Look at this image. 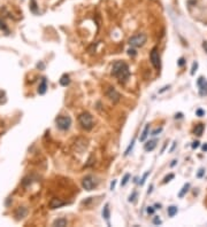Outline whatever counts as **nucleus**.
Returning <instances> with one entry per match:
<instances>
[{
	"mask_svg": "<svg viewBox=\"0 0 207 227\" xmlns=\"http://www.w3.org/2000/svg\"><path fill=\"white\" fill-rule=\"evenodd\" d=\"M112 75L116 77L120 83H126L130 77L129 66L124 61H115L112 67Z\"/></svg>",
	"mask_w": 207,
	"mask_h": 227,
	"instance_id": "f257e3e1",
	"label": "nucleus"
},
{
	"mask_svg": "<svg viewBox=\"0 0 207 227\" xmlns=\"http://www.w3.org/2000/svg\"><path fill=\"white\" fill-rule=\"evenodd\" d=\"M78 122H80L82 127L84 130H86V131H90L93 127V117L88 111L82 112L81 115L78 116Z\"/></svg>",
	"mask_w": 207,
	"mask_h": 227,
	"instance_id": "f03ea898",
	"label": "nucleus"
},
{
	"mask_svg": "<svg viewBox=\"0 0 207 227\" xmlns=\"http://www.w3.org/2000/svg\"><path fill=\"white\" fill-rule=\"evenodd\" d=\"M147 40V37L144 33H138V35H135V36L130 37L129 40H128V44L130 45L131 47H141L144 46L145 43Z\"/></svg>",
	"mask_w": 207,
	"mask_h": 227,
	"instance_id": "7ed1b4c3",
	"label": "nucleus"
},
{
	"mask_svg": "<svg viewBox=\"0 0 207 227\" xmlns=\"http://www.w3.org/2000/svg\"><path fill=\"white\" fill-rule=\"evenodd\" d=\"M55 123H57V126L59 127L60 130L67 131V130H69V127H70V125H71V118L69 117V116L61 115V116H58V117H57Z\"/></svg>",
	"mask_w": 207,
	"mask_h": 227,
	"instance_id": "20e7f679",
	"label": "nucleus"
},
{
	"mask_svg": "<svg viewBox=\"0 0 207 227\" xmlns=\"http://www.w3.org/2000/svg\"><path fill=\"white\" fill-rule=\"evenodd\" d=\"M150 60H151L152 66L154 67L156 70H159V69L161 68L160 54H159V51H158V48H156V47L152 48V51H151V53H150Z\"/></svg>",
	"mask_w": 207,
	"mask_h": 227,
	"instance_id": "39448f33",
	"label": "nucleus"
},
{
	"mask_svg": "<svg viewBox=\"0 0 207 227\" xmlns=\"http://www.w3.org/2000/svg\"><path fill=\"white\" fill-rule=\"evenodd\" d=\"M97 180L95 179V177L93 176H86L83 178V180H82V186H83V188L85 189V191H92L95 187L97 186Z\"/></svg>",
	"mask_w": 207,
	"mask_h": 227,
	"instance_id": "423d86ee",
	"label": "nucleus"
},
{
	"mask_svg": "<svg viewBox=\"0 0 207 227\" xmlns=\"http://www.w3.org/2000/svg\"><path fill=\"white\" fill-rule=\"evenodd\" d=\"M106 95L108 96V99L113 101V103H116L120 101V99H121V95H120V93H118V91L115 89L114 87H109L107 88V91H106Z\"/></svg>",
	"mask_w": 207,
	"mask_h": 227,
	"instance_id": "0eeeda50",
	"label": "nucleus"
},
{
	"mask_svg": "<svg viewBox=\"0 0 207 227\" xmlns=\"http://www.w3.org/2000/svg\"><path fill=\"white\" fill-rule=\"evenodd\" d=\"M197 85L199 87V94L201 96L207 95V81L204 77H199L197 81Z\"/></svg>",
	"mask_w": 207,
	"mask_h": 227,
	"instance_id": "6e6552de",
	"label": "nucleus"
},
{
	"mask_svg": "<svg viewBox=\"0 0 207 227\" xmlns=\"http://www.w3.org/2000/svg\"><path fill=\"white\" fill-rule=\"evenodd\" d=\"M63 205H66V203L63 202V201H61L60 198H52L51 201H50V209L52 210H54V209H58V208H61V206H63Z\"/></svg>",
	"mask_w": 207,
	"mask_h": 227,
	"instance_id": "1a4fd4ad",
	"label": "nucleus"
},
{
	"mask_svg": "<svg viewBox=\"0 0 207 227\" xmlns=\"http://www.w3.org/2000/svg\"><path fill=\"white\" fill-rule=\"evenodd\" d=\"M27 213H28L27 208H24V206H19V208L16 209V211H15V217H16V219L17 220L23 219V218L27 216Z\"/></svg>",
	"mask_w": 207,
	"mask_h": 227,
	"instance_id": "9d476101",
	"label": "nucleus"
},
{
	"mask_svg": "<svg viewBox=\"0 0 207 227\" xmlns=\"http://www.w3.org/2000/svg\"><path fill=\"white\" fill-rule=\"evenodd\" d=\"M46 91H47V79H46L45 77H43L40 84H39V86H38V93H39L40 95H43V94L46 93Z\"/></svg>",
	"mask_w": 207,
	"mask_h": 227,
	"instance_id": "9b49d317",
	"label": "nucleus"
},
{
	"mask_svg": "<svg viewBox=\"0 0 207 227\" xmlns=\"http://www.w3.org/2000/svg\"><path fill=\"white\" fill-rule=\"evenodd\" d=\"M103 217L104 219L106 220L107 223H109V218H111V211H109V205L105 204L103 209Z\"/></svg>",
	"mask_w": 207,
	"mask_h": 227,
	"instance_id": "f8f14e48",
	"label": "nucleus"
},
{
	"mask_svg": "<svg viewBox=\"0 0 207 227\" xmlns=\"http://www.w3.org/2000/svg\"><path fill=\"white\" fill-rule=\"evenodd\" d=\"M155 147H156V140H151V141H147V142L145 143L144 149H145L146 152H152Z\"/></svg>",
	"mask_w": 207,
	"mask_h": 227,
	"instance_id": "ddd939ff",
	"label": "nucleus"
},
{
	"mask_svg": "<svg viewBox=\"0 0 207 227\" xmlns=\"http://www.w3.org/2000/svg\"><path fill=\"white\" fill-rule=\"evenodd\" d=\"M68 221L66 218H58L53 221V226H58V227H65L67 226Z\"/></svg>",
	"mask_w": 207,
	"mask_h": 227,
	"instance_id": "4468645a",
	"label": "nucleus"
},
{
	"mask_svg": "<svg viewBox=\"0 0 207 227\" xmlns=\"http://www.w3.org/2000/svg\"><path fill=\"white\" fill-rule=\"evenodd\" d=\"M70 84V79H69V76L65 73V75H62L61 76V78H60V85L61 86H68Z\"/></svg>",
	"mask_w": 207,
	"mask_h": 227,
	"instance_id": "2eb2a0df",
	"label": "nucleus"
},
{
	"mask_svg": "<svg viewBox=\"0 0 207 227\" xmlns=\"http://www.w3.org/2000/svg\"><path fill=\"white\" fill-rule=\"evenodd\" d=\"M204 129H205V126H204V124H198V125H196V127H194V134L196 135H198V137H200L201 134H203V132H204Z\"/></svg>",
	"mask_w": 207,
	"mask_h": 227,
	"instance_id": "dca6fc26",
	"label": "nucleus"
},
{
	"mask_svg": "<svg viewBox=\"0 0 207 227\" xmlns=\"http://www.w3.org/2000/svg\"><path fill=\"white\" fill-rule=\"evenodd\" d=\"M148 132H150V124H147L146 126H145L144 131H143V133H141V138H139L141 141H145V140H146V138L148 137Z\"/></svg>",
	"mask_w": 207,
	"mask_h": 227,
	"instance_id": "f3484780",
	"label": "nucleus"
},
{
	"mask_svg": "<svg viewBox=\"0 0 207 227\" xmlns=\"http://www.w3.org/2000/svg\"><path fill=\"white\" fill-rule=\"evenodd\" d=\"M30 10H31L34 14H37L38 13L37 2H36V0H30Z\"/></svg>",
	"mask_w": 207,
	"mask_h": 227,
	"instance_id": "a211bd4d",
	"label": "nucleus"
},
{
	"mask_svg": "<svg viewBox=\"0 0 207 227\" xmlns=\"http://www.w3.org/2000/svg\"><path fill=\"white\" fill-rule=\"evenodd\" d=\"M189 188H190V183H185L183 186V188H182V191L178 193V197H183L185 194L189 192Z\"/></svg>",
	"mask_w": 207,
	"mask_h": 227,
	"instance_id": "6ab92c4d",
	"label": "nucleus"
},
{
	"mask_svg": "<svg viewBox=\"0 0 207 227\" xmlns=\"http://www.w3.org/2000/svg\"><path fill=\"white\" fill-rule=\"evenodd\" d=\"M176 213H177V208H176V206L171 205V206L168 208V216H169V217H174Z\"/></svg>",
	"mask_w": 207,
	"mask_h": 227,
	"instance_id": "aec40b11",
	"label": "nucleus"
},
{
	"mask_svg": "<svg viewBox=\"0 0 207 227\" xmlns=\"http://www.w3.org/2000/svg\"><path fill=\"white\" fill-rule=\"evenodd\" d=\"M133 146H135V139H133V141H131V143H130V145H129V147L127 148L126 153H124V156H128V155L130 154V152L133 150Z\"/></svg>",
	"mask_w": 207,
	"mask_h": 227,
	"instance_id": "412c9836",
	"label": "nucleus"
},
{
	"mask_svg": "<svg viewBox=\"0 0 207 227\" xmlns=\"http://www.w3.org/2000/svg\"><path fill=\"white\" fill-rule=\"evenodd\" d=\"M129 179H130V175L129 173H126L124 177H123V179H122V181H121V186H126L128 181H129Z\"/></svg>",
	"mask_w": 207,
	"mask_h": 227,
	"instance_id": "4be33fe9",
	"label": "nucleus"
},
{
	"mask_svg": "<svg viewBox=\"0 0 207 227\" xmlns=\"http://www.w3.org/2000/svg\"><path fill=\"white\" fill-rule=\"evenodd\" d=\"M174 177H175V176H174V173H170V175H168V176H167V177H165V179H163V181H162V183H169V181H170V180H171V179H174Z\"/></svg>",
	"mask_w": 207,
	"mask_h": 227,
	"instance_id": "5701e85b",
	"label": "nucleus"
},
{
	"mask_svg": "<svg viewBox=\"0 0 207 227\" xmlns=\"http://www.w3.org/2000/svg\"><path fill=\"white\" fill-rule=\"evenodd\" d=\"M0 29H2V30H4V31L6 32V35H8V33H9V30H8V28H7V27H6V24H5V23L2 22L1 20H0Z\"/></svg>",
	"mask_w": 207,
	"mask_h": 227,
	"instance_id": "b1692460",
	"label": "nucleus"
},
{
	"mask_svg": "<svg viewBox=\"0 0 207 227\" xmlns=\"http://www.w3.org/2000/svg\"><path fill=\"white\" fill-rule=\"evenodd\" d=\"M6 102V94H5V92H2L1 89H0V103H5Z\"/></svg>",
	"mask_w": 207,
	"mask_h": 227,
	"instance_id": "393cba45",
	"label": "nucleus"
},
{
	"mask_svg": "<svg viewBox=\"0 0 207 227\" xmlns=\"http://www.w3.org/2000/svg\"><path fill=\"white\" fill-rule=\"evenodd\" d=\"M153 224H154V225H161L162 221H161V219H160L158 216H155L154 218H153Z\"/></svg>",
	"mask_w": 207,
	"mask_h": 227,
	"instance_id": "a878e982",
	"label": "nucleus"
},
{
	"mask_svg": "<svg viewBox=\"0 0 207 227\" xmlns=\"http://www.w3.org/2000/svg\"><path fill=\"white\" fill-rule=\"evenodd\" d=\"M197 68H198V63L197 62H193V64H192V69H191V75H194V72L197 71Z\"/></svg>",
	"mask_w": 207,
	"mask_h": 227,
	"instance_id": "bb28decb",
	"label": "nucleus"
},
{
	"mask_svg": "<svg viewBox=\"0 0 207 227\" xmlns=\"http://www.w3.org/2000/svg\"><path fill=\"white\" fill-rule=\"evenodd\" d=\"M148 175H150V171H147L146 173H144V176H143V178H141V180L139 181L141 185H144V183H145V180H146V178L148 177Z\"/></svg>",
	"mask_w": 207,
	"mask_h": 227,
	"instance_id": "cd10ccee",
	"label": "nucleus"
},
{
	"mask_svg": "<svg viewBox=\"0 0 207 227\" xmlns=\"http://www.w3.org/2000/svg\"><path fill=\"white\" fill-rule=\"evenodd\" d=\"M136 197H137V193L136 192H133V195H130V197H129V202H135V200H136Z\"/></svg>",
	"mask_w": 207,
	"mask_h": 227,
	"instance_id": "c85d7f7f",
	"label": "nucleus"
},
{
	"mask_svg": "<svg viewBox=\"0 0 207 227\" xmlns=\"http://www.w3.org/2000/svg\"><path fill=\"white\" fill-rule=\"evenodd\" d=\"M196 115L199 116V117H203V116L205 115V111H204L203 109H198L197 111H196Z\"/></svg>",
	"mask_w": 207,
	"mask_h": 227,
	"instance_id": "c756f323",
	"label": "nucleus"
},
{
	"mask_svg": "<svg viewBox=\"0 0 207 227\" xmlns=\"http://www.w3.org/2000/svg\"><path fill=\"white\" fill-rule=\"evenodd\" d=\"M161 131H162V127H158V129H155L154 131L152 132V135H156V134L161 133Z\"/></svg>",
	"mask_w": 207,
	"mask_h": 227,
	"instance_id": "7c9ffc66",
	"label": "nucleus"
},
{
	"mask_svg": "<svg viewBox=\"0 0 207 227\" xmlns=\"http://www.w3.org/2000/svg\"><path fill=\"white\" fill-rule=\"evenodd\" d=\"M128 54H129V55H130V56H135V55H136V54H137V53H136V51H135V50H133V48H130V50H129V51H128Z\"/></svg>",
	"mask_w": 207,
	"mask_h": 227,
	"instance_id": "2f4dec72",
	"label": "nucleus"
},
{
	"mask_svg": "<svg viewBox=\"0 0 207 227\" xmlns=\"http://www.w3.org/2000/svg\"><path fill=\"white\" fill-rule=\"evenodd\" d=\"M184 63H185L184 58H181V59L178 60V66H179V67H183V66H184Z\"/></svg>",
	"mask_w": 207,
	"mask_h": 227,
	"instance_id": "473e14b6",
	"label": "nucleus"
},
{
	"mask_svg": "<svg viewBox=\"0 0 207 227\" xmlns=\"http://www.w3.org/2000/svg\"><path fill=\"white\" fill-rule=\"evenodd\" d=\"M204 173H205V170H204V169H200L199 172H198V175H197V177H198V178H201V177L204 176Z\"/></svg>",
	"mask_w": 207,
	"mask_h": 227,
	"instance_id": "72a5a7b5",
	"label": "nucleus"
},
{
	"mask_svg": "<svg viewBox=\"0 0 207 227\" xmlns=\"http://www.w3.org/2000/svg\"><path fill=\"white\" fill-rule=\"evenodd\" d=\"M199 147V141H194L192 143V148L193 149H196V148H198Z\"/></svg>",
	"mask_w": 207,
	"mask_h": 227,
	"instance_id": "f704fd0d",
	"label": "nucleus"
},
{
	"mask_svg": "<svg viewBox=\"0 0 207 227\" xmlns=\"http://www.w3.org/2000/svg\"><path fill=\"white\" fill-rule=\"evenodd\" d=\"M153 212H154V209H153V206H148V208H147V213L152 214Z\"/></svg>",
	"mask_w": 207,
	"mask_h": 227,
	"instance_id": "c9c22d12",
	"label": "nucleus"
},
{
	"mask_svg": "<svg viewBox=\"0 0 207 227\" xmlns=\"http://www.w3.org/2000/svg\"><path fill=\"white\" fill-rule=\"evenodd\" d=\"M115 185H116V180H113V183H111V189L112 191L115 188Z\"/></svg>",
	"mask_w": 207,
	"mask_h": 227,
	"instance_id": "e433bc0d",
	"label": "nucleus"
},
{
	"mask_svg": "<svg viewBox=\"0 0 207 227\" xmlns=\"http://www.w3.org/2000/svg\"><path fill=\"white\" fill-rule=\"evenodd\" d=\"M203 48H204L205 52L207 53V41H204V43H203Z\"/></svg>",
	"mask_w": 207,
	"mask_h": 227,
	"instance_id": "4c0bfd02",
	"label": "nucleus"
},
{
	"mask_svg": "<svg viewBox=\"0 0 207 227\" xmlns=\"http://www.w3.org/2000/svg\"><path fill=\"white\" fill-rule=\"evenodd\" d=\"M169 87H170L169 85H168V86H165V87H163L162 89H160V91H159V93H162V92H165L166 89H168V88H169Z\"/></svg>",
	"mask_w": 207,
	"mask_h": 227,
	"instance_id": "58836bf2",
	"label": "nucleus"
},
{
	"mask_svg": "<svg viewBox=\"0 0 207 227\" xmlns=\"http://www.w3.org/2000/svg\"><path fill=\"white\" fill-rule=\"evenodd\" d=\"M37 68H40V69H44V63H38Z\"/></svg>",
	"mask_w": 207,
	"mask_h": 227,
	"instance_id": "ea45409f",
	"label": "nucleus"
},
{
	"mask_svg": "<svg viewBox=\"0 0 207 227\" xmlns=\"http://www.w3.org/2000/svg\"><path fill=\"white\" fill-rule=\"evenodd\" d=\"M152 189H153V185H151V186H150V188H148V191H147L148 194H151V193H152Z\"/></svg>",
	"mask_w": 207,
	"mask_h": 227,
	"instance_id": "a19ab883",
	"label": "nucleus"
},
{
	"mask_svg": "<svg viewBox=\"0 0 207 227\" xmlns=\"http://www.w3.org/2000/svg\"><path fill=\"white\" fill-rule=\"evenodd\" d=\"M203 150H204V152H207V143H205V145L203 146Z\"/></svg>",
	"mask_w": 207,
	"mask_h": 227,
	"instance_id": "79ce46f5",
	"label": "nucleus"
},
{
	"mask_svg": "<svg viewBox=\"0 0 207 227\" xmlns=\"http://www.w3.org/2000/svg\"><path fill=\"white\" fill-rule=\"evenodd\" d=\"M154 206H155L154 209H160V208H161V204H158V203H156V204H155Z\"/></svg>",
	"mask_w": 207,
	"mask_h": 227,
	"instance_id": "37998d69",
	"label": "nucleus"
},
{
	"mask_svg": "<svg viewBox=\"0 0 207 227\" xmlns=\"http://www.w3.org/2000/svg\"><path fill=\"white\" fill-rule=\"evenodd\" d=\"M176 163H177V161H176V160H174V161H173V163L170 164V166H174V165H175Z\"/></svg>",
	"mask_w": 207,
	"mask_h": 227,
	"instance_id": "c03bdc74",
	"label": "nucleus"
},
{
	"mask_svg": "<svg viewBox=\"0 0 207 227\" xmlns=\"http://www.w3.org/2000/svg\"><path fill=\"white\" fill-rule=\"evenodd\" d=\"M175 118H182V114H176Z\"/></svg>",
	"mask_w": 207,
	"mask_h": 227,
	"instance_id": "a18cd8bd",
	"label": "nucleus"
}]
</instances>
